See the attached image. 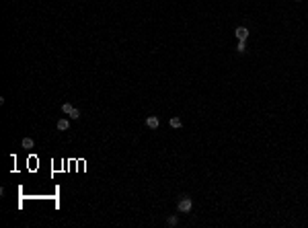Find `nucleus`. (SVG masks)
<instances>
[{
  "label": "nucleus",
  "instance_id": "7",
  "mask_svg": "<svg viewBox=\"0 0 308 228\" xmlns=\"http://www.w3.org/2000/svg\"><path fill=\"white\" fill-rule=\"evenodd\" d=\"M72 109H74V107H72L70 103H64V105H62V113H68V115H70V113H72Z\"/></svg>",
  "mask_w": 308,
  "mask_h": 228
},
{
  "label": "nucleus",
  "instance_id": "4",
  "mask_svg": "<svg viewBox=\"0 0 308 228\" xmlns=\"http://www.w3.org/2000/svg\"><path fill=\"white\" fill-rule=\"evenodd\" d=\"M56 128H58L60 132H66V129L70 128V121H68V119H60V121H58V125H56Z\"/></svg>",
  "mask_w": 308,
  "mask_h": 228
},
{
  "label": "nucleus",
  "instance_id": "9",
  "mask_svg": "<svg viewBox=\"0 0 308 228\" xmlns=\"http://www.w3.org/2000/svg\"><path fill=\"white\" fill-rule=\"evenodd\" d=\"M236 50L240 51V54H242V51L247 50V45H245V41H238V45H236Z\"/></svg>",
  "mask_w": 308,
  "mask_h": 228
},
{
  "label": "nucleus",
  "instance_id": "6",
  "mask_svg": "<svg viewBox=\"0 0 308 228\" xmlns=\"http://www.w3.org/2000/svg\"><path fill=\"white\" fill-rule=\"evenodd\" d=\"M169 124H171V128H175V129H179L183 125V121L179 117H171V121H169Z\"/></svg>",
  "mask_w": 308,
  "mask_h": 228
},
{
  "label": "nucleus",
  "instance_id": "8",
  "mask_svg": "<svg viewBox=\"0 0 308 228\" xmlns=\"http://www.w3.org/2000/svg\"><path fill=\"white\" fill-rule=\"evenodd\" d=\"M177 222H179V220H177V216H171V218L166 220V224H169V226H177Z\"/></svg>",
  "mask_w": 308,
  "mask_h": 228
},
{
  "label": "nucleus",
  "instance_id": "10",
  "mask_svg": "<svg viewBox=\"0 0 308 228\" xmlns=\"http://www.w3.org/2000/svg\"><path fill=\"white\" fill-rule=\"evenodd\" d=\"M70 117H72V119H78V117H80V111H78V109H72V113H70Z\"/></svg>",
  "mask_w": 308,
  "mask_h": 228
},
{
  "label": "nucleus",
  "instance_id": "1",
  "mask_svg": "<svg viewBox=\"0 0 308 228\" xmlns=\"http://www.w3.org/2000/svg\"><path fill=\"white\" fill-rule=\"evenodd\" d=\"M193 208V201H191V197H183L181 201H179V212H189V210Z\"/></svg>",
  "mask_w": 308,
  "mask_h": 228
},
{
  "label": "nucleus",
  "instance_id": "2",
  "mask_svg": "<svg viewBox=\"0 0 308 228\" xmlns=\"http://www.w3.org/2000/svg\"><path fill=\"white\" fill-rule=\"evenodd\" d=\"M234 35L238 37V41H245L247 37H249V29H247V27H236Z\"/></svg>",
  "mask_w": 308,
  "mask_h": 228
},
{
  "label": "nucleus",
  "instance_id": "5",
  "mask_svg": "<svg viewBox=\"0 0 308 228\" xmlns=\"http://www.w3.org/2000/svg\"><path fill=\"white\" fill-rule=\"evenodd\" d=\"M21 146L29 150V148H33V146H35V142H33L31 138H23V142H21Z\"/></svg>",
  "mask_w": 308,
  "mask_h": 228
},
{
  "label": "nucleus",
  "instance_id": "3",
  "mask_svg": "<svg viewBox=\"0 0 308 228\" xmlns=\"http://www.w3.org/2000/svg\"><path fill=\"white\" fill-rule=\"evenodd\" d=\"M146 125H148L150 129H156L158 125H160V121H158V117H154V115H150V117L146 119Z\"/></svg>",
  "mask_w": 308,
  "mask_h": 228
}]
</instances>
